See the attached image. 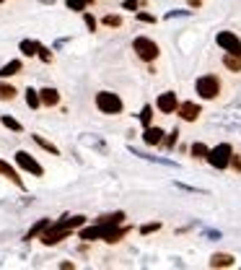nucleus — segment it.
Returning <instances> with one entry per match:
<instances>
[{"label":"nucleus","mask_w":241,"mask_h":270,"mask_svg":"<svg viewBox=\"0 0 241 270\" xmlns=\"http://www.w3.org/2000/svg\"><path fill=\"white\" fill-rule=\"evenodd\" d=\"M86 223V216H73V218H63V221H57V223H52V226H47L42 231V242L44 244H57V242H63V239H68V234L73 231V229H78V226H83Z\"/></svg>","instance_id":"1"},{"label":"nucleus","mask_w":241,"mask_h":270,"mask_svg":"<svg viewBox=\"0 0 241 270\" xmlns=\"http://www.w3.org/2000/svg\"><path fill=\"white\" fill-rule=\"evenodd\" d=\"M231 156H233V151H231L228 143H220V146L213 148V151H207V161H210V167H215V169H225V167H228Z\"/></svg>","instance_id":"2"},{"label":"nucleus","mask_w":241,"mask_h":270,"mask_svg":"<svg viewBox=\"0 0 241 270\" xmlns=\"http://www.w3.org/2000/svg\"><path fill=\"white\" fill-rule=\"evenodd\" d=\"M96 107L104 114H119L122 112V99L112 91H101V94H96Z\"/></svg>","instance_id":"3"},{"label":"nucleus","mask_w":241,"mask_h":270,"mask_svg":"<svg viewBox=\"0 0 241 270\" xmlns=\"http://www.w3.org/2000/svg\"><path fill=\"white\" fill-rule=\"evenodd\" d=\"M132 47H135V52H138V57L145 60V63H153V60L158 57V44L153 39H148V37H138L132 42Z\"/></svg>","instance_id":"4"},{"label":"nucleus","mask_w":241,"mask_h":270,"mask_svg":"<svg viewBox=\"0 0 241 270\" xmlns=\"http://www.w3.org/2000/svg\"><path fill=\"white\" fill-rule=\"evenodd\" d=\"M194 88H197V94L202 99H215L220 94V81L215 76H202L197 78V83H194Z\"/></svg>","instance_id":"5"},{"label":"nucleus","mask_w":241,"mask_h":270,"mask_svg":"<svg viewBox=\"0 0 241 270\" xmlns=\"http://www.w3.org/2000/svg\"><path fill=\"white\" fill-rule=\"evenodd\" d=\"M16 164H19L21 169H26L29 174H34V177H42V174H44V169L39 167V161L32 159L26 151H19V154H16Z\"/></svg>","instance_id":"6"},{"label":"nucleus","mask_w":241,"mask_h":270,"mask_svg":"<svg viewBox=\"0 0 241 270\" xmlns=\"http://www.w3.org/2000/svg\"><path fill=\"white\" fill-rule=\"evenodd\" d=\"M215 39H218V44H220L225 52H236V55H241V39H238L236 34H231V32H220Z\"/></svg>","instance_id":"7"},{"label":"nucleus","mask_w":241,"mask_h":270,"mask_svg":"<svg viewBox=\"0 0 241 270\" xmlns=\"http://www.w3.org/2000/svg\"><path fill=\"white\" fill-rule=\"evenodd\" d=\"M179 117L187 119V122H194V119L200 117V104H194V101H184V104H179L176 107Z\"/></svg>","instance_id":"8"},{"label":"nucleus","mask_w":241,"mask_h":270,"mask_svg":"<svg viewBox=\"0 0 241 270\" xmlns=\"http://www.w3.org/2000/svg\"><path fill=\"white\" fill-rule=\"evenodd\" d=\"M176 107H179V101H176V96H174L171 91H166V94H161V96H158V109H161L163 114L176 112Z\"/></svg>","instance_id":"9"},{"label":"nucleus","mask_w":241,"mask_h":270,"mask_svg":"<svg viewBox=\"0 0 241 270\" xmlns=\"http://www.w3.org/2000/svg\"><path fill=\"white\" fill-rule=\"evenodd\" d=\"M143 141H145L148 146H156V143H161V141H163V130H161V127H145V132H143Z\"/></svg>","instance_id":"10"},{"label":"nucleus","mask_w":241,"mask_h":270,"mask_svg":"<svg viewBox=\"0 0 241 270\" xmlns=\"http://www.w3.org/2000/svg\"><path fill=\"white\" fill-rule=\"evenodd\" d=\"M39 99H42V104H47V107H55L60 101V94H57V88H42Z\"/></svg>","instance_id":"11"},{"label":"nucleus","mask_w":241,"mask_h":270,"mask_svg":"<svg viewBox=\"0 0 241 270\" xmlns=\"http://www.w3.org/2000/svg\"><path fill=\"white\" fill-rule=\"evenodd\" d=\"M21 60H11L8 65H3L0 68V78H8V76H16V73H21Z\"/></svg>","instance_id":"12"},{"label":"nucleus","mask_w":241,"mask_h":270,"mask_svg":"<svg viewBox=\"0 0 241 270\" xmlns=\"http://www.w3.org/2000/svg\"><path fill=\"white\" fill-rule=\"evenodd\" d=\"M223 65L228 68V70H241V55H236V52H228L223 57Z\"/></svg>","instance_id":"13"},{"label":"nucleus","mask_w":241,"mask_h":270,"mask_svg":"<svg viewBox=\"0 0 241 270\" xmlns=\"http://www.w3.org/2000/svg\"><path fill=\"white\" fill-rule=\"evenodd\" d=\"M210 265H213V267H231L233 265V257H231V254H213Z\"/></svg>","instance_id":"14"},{"label":"nucleus","mask_w":241,"mask_h":270,"mask_svg":"<svg viewBox=\"0 0 241 270\" xmlns=\"http://www.w3.org/2000/svg\"><path fill=\"white\" fill-rule=\"evenodd\" d=\"M0 174H6V177L11 179V182H16V185L21 187V179H19V174H16V169H13V167H8V164H6V161H0Z\"/></svg>","instance_id":"15"},{"label":"nucleus","mask_w":241,"mask_h":270,"mask_svg":"<svg viewBox=\"0 0 241 270\" xmlns=\"http://www.w3.org/2000/svg\"><path fill=\"white\" fill-rule=\"evenodd\" d=\"M39 47H42V44H37V42H29V39H24V42H21V52H24V55H29V57L39 55Z\"/></svg>","instance_id":"16"},{"label":"nucleus","mask_w":241,"mask_h":270,"mask_svg":"<svg viewBox=\"0 0 241 270\" xmlns=\"http://www.w3.org/2000/svg\"><path fill=\"white\" fill-rule=\"evenodd\" d=\"M47 226H50V221H47V218H42L39 223H34V226H32V231L26 234V239H34V236H39V234H42L44 229H47Z\"/></svg>","instance_id":"17"},{"label":"nucleus","mask_w":241,"mask_h":270,"mask_svg":"<svg viewBox=\"0 0 241 270\" xmlns=\"http://www.w3.org/2000/svg\"><path fill=\"white\" fill-rule=\"evenodd\" d=\"M13 96H16V88L8 83H0V101H11Z\"/></svg>","instance_id":"18"},{"label":"nucleus","mask_w":241,"mask_h":270,"mask_svg":"<svg viewBox=\"0 0 241 270\" xmlns=\"http://www.w3.org/2000/svg\"><path fill=\"white\" fill-rule=\"evenodd\" d=\"M26 104H29L32 109H37L39 104H42V99H39V91H34V88H29V91H26Z\"/></svg>","instance_id":"19"},{"label":"nucleus","mask_w":241,"mask_h":270,"mask_svg":"<svg viewBox=\"0 0 241 270\" xmlns=\"http://www.w3.org/2000/svg\"><path fill=\"white\" fill-rule=\"evenodd\" d=\"M34 141H37V143H39V146L44 148V151H50V154H55V156L60 154V151H57V146H52L50 141H44V138H42V135H34Z\"/></svg>","instance_id":"20"},{"label":"nucleus","mask_w":241,"mask_h":270,"mask_svg":"<svg viewBox=\"0 0 241 270\" xmlns=\"http://www.w3.org/2000/svg\"><path fill=\"white\" fill-rule=\"evenodd\" d=\"M192 156L194 159H207V146L205 143H194L192 146Z\"/></svg>","instance_id":"21"},{"label":"nucleus","mask_w":241,"mask_h":270,"mask_svg":"<svg viewBox=\"0 0 241 270\" xmlns=\"http://www.w3.org/2000/svg\"><path fill=\"white\" fill-rule=\"evenodd\" d=\"M150 119H153V107H143V112H140L143 127H150Z\"/></svg>","instance_id":"22"},{"label":"nucleus","mask_w":241,"mask_h":270,"mask_svg":"<svg viewBox=\"0 0 241 270\" xmlns=\"http://www.w3.org/2000/svg\"><path fill=\"white\" fill-rule=\"evenodd\" d=\"M3 125L8 127V130H16V132H21L24 127H21V122L19 119H13V117H3Z\"/></svg>","instance_id":"23"},{"label":"nucleus","mask_w":241,"mask_h":270,"mask_svg":"<svg viewBox=\"0 0 241 270\" xmlns=\"http://www.w3.org/2000/svg\"><path fill=\"white\" fill-rule=\"evenodd\" d=\"M68 6H70L73 11H86V6H88V0H68Z\"/></svg>","instance_id":"24"},{"label":"nucleus","mask_w":241,"mask_h":270,"mask_svg":"<svg viewBox=\"0 0 241 270\" xmlns=\"http://www.w3.org/2000/svg\"><path fill=\"white\" fill-rule=\"evenodd\" d=\"M104 24H107V26H122V19H119V16H107Z\"/></svg>","instance_id":"25"},{"label":"nucleus","mask_w":241,"mask_h":270,"mask_svg":"<svg viewBox=\"0 0 241 270\" xmlns=\"http://www.w3.org/2000/svg\"><path fill=\"white\" fill-rule=\"evenodd\" d=\"M39 57L44 60V63H50V60H52V55H50V50H47V47H39Z\"/></svg>","instance_id":"26"},{"label":"nucleus","mask_w":241,"mask_h":270,"mask_svg":"<svg viewBox=\"0 0 241 270\" xmlns=\"http://www.w3.org/2000/svg\"><path fill=\"white\" fill-rule=\"evenodd\" d=\"M161 229V223H148V226H143V234H150V231H156Z\"/></svg>","instance_id":"27"},{"label":"nucleus","mask_w":241,"mask_h":270,"mask_svg":"<svg viewBox=\"0 0 241 270\" xmlns=\"http://www.w3.org/2000/svg\"><path fill=\"white\" fill-rule=\"evenodd\" d=\"M86 26L94 32V29H96V19H94V16H86Z\"/></svg>","instance_id":"28"},{"label":"nucleus","mask_w":241,"mask_h":270,"mask_svg":"<svg viewBox=\"0 0 241 270\" xmlns=\"http://www.w3.org/2000/svg\"><path fill=\"white\" fill-rule=\"evenodd\" d=\"M138 19L145 21V24H153V16H148V13H138Z\"/></svg>","instance_id":"29"},{"label":"nucleus","mask_w":241,"mask_h":270,"mask_svg":"<svg viewBox=\"0 0 241 270\" xmlns=\"http://www.w3.org/2000/svg\"><path fill=\"white\" fill-rule=\"evenodd\" d=\"M125 8H138V0H125Z\"/></svg>","instance_id":"30"},{"label":"nucleus","mask_w":241,"mask_h":270,"mask_svg":"<svg viewBox=\"0 0 241 270\" xmlns=\"http://www.w3.org/2000/svg\"><path fill=\"white\" fill-rule=\"evenodd\" d=\"M0 3H3V0H0Z\"/></svg>","instance_id":"31"}]
</instances>
